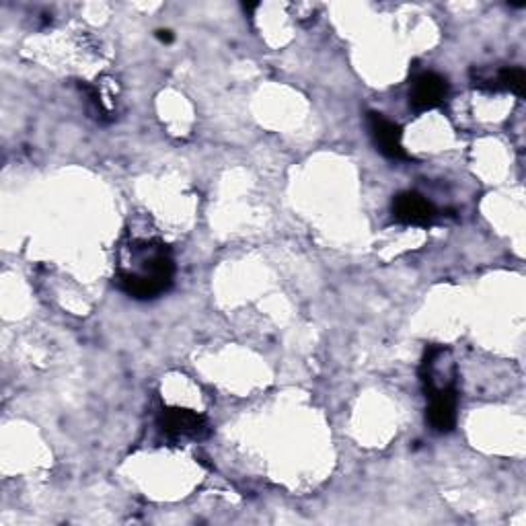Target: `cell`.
Masks as SVG:
<instances>
[{
  "mask_svg": "<svg viewBox=\"0 0 526 526\" xmlns=\"http://www.w3.org/2000/svg\"><path fill=\"white\" fill-rule=\"evenodd\" d=\"M368 130L370 136L377 144L381 153L391 159V161H405L409 155L403 148V130L399 124L387 120L383 114H377V111H370L368 114Z\"/></svg>",
  "mask_w": 526,
  "mask_h": 526,
  "instance_id": "cell-5",
  "label": "cell"
},
{
  "mask_svg": "<svg viewBox=\"0 0 526 526\" xmlns=\"http://www.w3.org/2000/svg\"><path fill=\"white\" fill-rule=\"evenodd\" d=\"M473 85L487 91H510L516 97H524L526 93V72L520 66L502 68L496 74L473 72Z\"/></svg>",
  "mask_w": 526,
  "mask_h": 526,
  "instance_id": "cell-7",
  "label": "cell"
},
{
  "mask_svg": "<svg viewBox=\"0 0 526 526\" xmlns=\"http://www.w3.org/2000/svg\"><path fill=\"white\" fill-rule=\"evenodd\" d=\"M157 37H159L161 42H165V44H171V42H173V33H171V31H157Z\"/></svg>",
  "mask_w": 526,
  "mask_h": 526,
  "instance_id": "cell-8",
  "label": "cell"
},
{
  "mask_svg": "<svg viewBox=\"0 0 526 526\" xmlns=\"http://www.w3.org/2000/svg\"><path fill=\"white\" fill-rule=\"evenodd\" d=\"M161 428L171 438H206L210 434L208 422L192 409H165L161 416Z\"/></svg>",
  "mask_w": 526,
  "mask_h": 526,
  "instance_id": "cell-6",
  "label": "cell"
},
{
  "mask_svg": "<svg viewBox=\"0 0 526 526\" xmlns=\"http://www.w3.org/2000/svg\"><path fill=\"white\" fill-rule=\"evenodd\" d=\"M118 286L136 300H153L173 286L175 261L169 247L155 239H134L118 266Z\"/></svg>",
  "mask_w": 526,
  "mask_h": 526,
  "instance_id": "cell-1",
  "label": "cell"
},
{
  "mask_svg": "<svg viewBox=\"0 0 526 526\" xmlns=\"http://www.w3.org/2000/svg\"><path fill=\"white\" fill-rule=\"evenodd\" d=\"M424 393L428 397L426 420L430 428L438 434L453 432L457 426V405H459V391L455 379H450L444 385H424Z\"/></svg>",
  "mask_w": 526,
  "mask_h": 526,
  "instance_id": "cell-2",
  "label": "cell"
},
{
  "mask_svg": "<svg viewBox=\"0 0 526 526\" xmlns=\"http://www.w3.org/2000/svg\"><path fill=\"white\" fill-rule=\"evenodd\" d=\"M393 218L407 227H430L438 218V210L422 194L403 192L393 200Z\"/></svg>",
  "mask_w": 526,
  "mask_h": 526,
  "instance_id": "cell-4",
  "label": "cell"
},
{
  "mask_svg": "<svg viewBox=\"0 0 526 526\" xmlns=\"http://www.w3.org/2000/svg\"><path fill=\"white\" fill-rule=\"evenodd\" d=\"M448 97V83L436 72H422L420 77L413 79L409 91V107L416 114L440 107Z\"/></svg>",
  "mask_w": 526,
  "mask_h": 526,
  "instance_id": "cell-3",
  "label": "cell"
}]
</instances>
